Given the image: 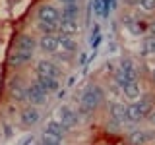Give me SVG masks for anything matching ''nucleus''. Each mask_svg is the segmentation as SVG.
<instances>
[{"instance_id":"nucleus-1","label":"nucleus","mask_w":155,"mask_h":145,"mask_svg":"<svg viewBox=\"0 0 155 145\" xmlns=\"http://www.w3.org/2000/svg\"><path fill=\"white\" fill-rule=\"evenodd\" d=\"M103 99H105V91L99 85L85 87L84 93L80 95V110H78V116L80 118H89L97 110V106L103 103Z\"/></svg>"},{"instance_id":"nucleus-2","label":"nucleus","mask_w":155,"mask_h":145,"mask_svg":"<svg viewBox=\"0 0 155 145\" xmlns=\"http://www.w3.org/2000/svg\"><path fill=\"white\" fill-rule=\"evenodd\" d=\"M128 108V120L130 122H142L143 118H147L153 110V97H143L140 101H134L132 105L126 106Z\"/></svg>"},{"instance_id":"nucleus-3","label":"nucleus","mask_w":155,"mask_h":145,"mask_svg":"<svg viewBox=\"0 0 155 145\" xmlns=\"http://www.w3.org/2000/svg\"><path fill=\"white\" fill-rule=\"evenodd\" d=\"M132 79H138V77H136L134 60L132 58H122L118 70H114V85H118L120 89H122V85H126Z\"/></svg>"},{"instance_id":"nucleus-4","label":"nucleus","mask_w":155,"mask_h":145,"mask_svg":"<svg viewBox=\"0 0 155 145\" xmlns=\"http://www.w3.org/2000/svg\"><path fill=\"white\" fill-rule=\"evenodd\" d=\"M56 122L66 130V134H70L72 130L80 124V116H78V112L72 106L62 105V106H58V110H56Z\"/></svg>"},{"instance_id":"nucleus-5","label":"nucleus","mask_w":155,"mask_h":145,"mask_svg":"<svg viewBox=\"0 0 155 145\" xmlns=\"http://www.w3.org/2000/svg\"><path fill=\"white\" fill-rule=\"evenodd\" d=\"M109 116H110V126L113 128H122L126 122H130L128 120V108L122 103H118V101H113L109 105Z\"/></svg>"},{"instance_id":"nucleus-6","label":"nucleus","mask_w":155,"mask_h":145,"mask_svg":"<svg viewBox=\"0 0 155 145\" xmlns=\"http://www.w3.org/2000/svg\"><path fill=\"white\" fill-rule=\"evenodd\" d=\"M122 25L128 29L134 37H142V35L147 33V21L140 19L138 16H134V14H124L122 16Z\"/></svg>"},{"instance_id":"nucleus-7","label":"nucleus","mask_w":155,"mask_h":145,"mask_svg":"<svg viewBox=\"0 0 155 145\" xmlns=\"http://www.w3.org/2000/svg\"><path fill=\"white\" fill-rule=\"evenodd\" d=\"M25 99H27L29 105L39 106V105H45L47 101H48V93L41 89V85H39L37 81H33L31 85L25 87Z\"/></svg>"},{"instance_id":"nucleus-8","label":"nucleus","mask_w":155,"mask_h":145,"mask_svg":"<svg viewBox=\"0 0 155 145\" xmlns=\"http://www.w3.org/2000/svg\"><path fill=\"white\" fill-rule=\"evenodd\" d=\"M39 23H58L60 21V10L54 4H41L37 8Z\"/></svg>"},{"instance_id":"nucleus-9","label":"nucleus","mask_w":155,"mask_h":145,"mask_svg":"<svg viewBox=\"0 0 155 145\" xmlns=\"http://www.w3.org/2000/svg\"><path fill=\"white\" fill-rule=\"evenodd\" d=\"M60 74H62V70L51 60H39L35 64V76H47V77L60 79Z\"/></svg>"},{"instance_id":"nucleus-10","label":"nucleus","mask_w":155,"mask_h":145,"mask_svg":"<svg viewBox=\"0 0 155 145\" xmlns=\"http://www.w3.org/2000/svg\"><path fill=\"white\" fill-rule=\"evenodd\" d=\"M39 120H41V114H39L37 106H33V105H27L25 108H21V112H19V122H21V126H25V128L35 126Z\"/></svg>"},{"instance_id":"nucleus-11","label":"nucleus","mask_w":155,"mask_h":145,"mask_svg":"<svg viewBox=\"0 0 155 145\" xmlns=\"http://www.w3.org/2000/svg\"><path fill=\"white\" fill-rule=\"evenodd\" d=\"M37 48V39L29 33H21L16 41V50H21V52H27V54H33Z\"/></svg>"},{"instance_id":"nucleus-12","label":"nucleus","mask_w":155,"mask_h":145,"mask_svg":"<svg viewBox=\"0 0 155 145\" xmlns=\"http://www.w3.org/2000/svg\"><path fill=\"white\" fill-rule=\"evenodd\" d=\"M10 97H12L14 103H23L25 99V85L21 83L19 77H12L10 79Z\"/></svg>"},{"instance_id":"nucleus-13","label":"nucleus","mask_w":155,"mask_h":145,"mask_svg":"<svg viewBox=\"0 0 155 145\" xmlns=\"http://www.w3.org/2000/svg\"><path fill=\"white\" fill-rule=\"evenodd\" d=\"M37 47L43 52H47V54H54V52L60 50L58 48V37L56 35H41V39L37 41Z\"/></svg>"},{"instance_id":"nucleus-14","label":"nucleus","mask_w":155,"mask_h":145,"mask_svg":"<svg viewBox=\"0 0 155 145\" xmlns=\"http://www.w3.org/2000/svg\"><path fill=\"white\" fill-rule=\"evenodd\" d=\"M78 31H80V23H78V19L60 18V21H58V33H62V35H70V37H74Z\"/></svg>"},{"instance_id":"nucleus-15","label":"nucleus","mask_w":155,"mask_h":145,"mask_svg":"<svg viewBox=\"0 0 155 145\" xmlns=\"http://www.w3.org/2000/svg\"><path fill=\"white\" fill-rule=\"evenodd\" d=\"M58 48H62V52H68V54H72V52L78 50V43L74 37L70 35H62V33H58Z\"/></svg>"},{"instance_id":"nucleus-16","label":"nucleus","mask_w":155,"mask_h":145,"mask_svg":"<svg viewBox=\"0 0 155 145\" xmlns=\"http://www.w3.org/2000/svg\"><path fill=\"white\" fill-rule=\"evenodd\" d=\"M43 132L48 134V135H52V137H56V139H60V141L66 137V130L62 128L56 120H48V122L45 124V130H43Z\"/></svg>"},{"instance_id":"nucleus-17","label":"nucleus","mask_w":155,"mask_h":145,"mask_svg":"<svg viewBox=\"0 0 155 145\" xmlns=\"http://www.w3.org/2000/svg\"><path fill=\"white\" fill-rule=\"evenodd\" d=\"M37 77V83L41 85L43 91H47V93H56L60 83H58V79L54 77H47V76H35Z\"/></svg>"},{"instance_id":"nucleus-18","label":"nucleus","mask_w":155,"mask_h":145,"mask_svg":"<svg viewBox=\"0 0 155 145\" xmlns=\"http://www.w3.org/2000/svg\"><path fill=\"white\" fill-rule=\"evenodd\" d=\"M31 58H33V54H27V52H21V50H14L12 54H10L8 62H10V66L19 68V66L27 64V62H31Z\"/></svg>"},{"instance_id":"nucleus-19","label":"nucleus","mask_w":155,"mask_h":145,"mask_svg":"<svg viewBox=\"0 0 155 145\" xmlns=\"http://www.w3.org/2000/svg\"><path fill=\"white\" fill-rule=\"evenodd\" d=\"M153 139V134L151 132H145V130H136V132L130 134V141L134 145H145L147 141Z\"/></svg>"},{"instance_id":"nucleus-20","label":"nucleus","mask_w":155,"mask_h":145,"mask_svg":"<svg viewBox=\"0 0 155 145\" xmlns=\"http://www.w3.org/2000/svg\"><path fill=\"white\" fill-rule=\"evenodd\" d=\"M122 93L126 99H140V83H138V79H132V81H128L126 85H122Z\"/></svg>"},{"instance_id":"nucleus-21","label":"nucleus","mask_w":155,"mask_h":145,"mask_svg":"<svg viewBox=\"0 0 155 145\" xmlns=\"http://www.w3.org/2000/svg\"><path fill=\"white\" fill-rule=\"evenodd\" d=\"M80 16V6L78 4H64L60 12V18H68V19H78Z\"/></svg>"},{"instance_id":"nucleus-22","label":"nucleus","mask_w":155,"mask_h":145,"mask_svg":"<svg viewBox=\"0 0 155 145\" xmlns=\"http://www.w3.org/2000/svg\"><path fill=\"white\" fill-rule=\"evenodd\" d=\"M155 54V37H145L142 43V56Z\"/></svg>"},{"instance_id":"nucleus-23","label":"nucleus","mask_w":155,"mask_h":145,"mask_svg":"<svg viewBox=\"0 0 155 145\" xmlns=\"http://www.w3.org/2000/svg\"><path fill=\"white\" fill-rule=\"evenodd\" d=\"M43 35H58V23H37Z\"/></svg>"},{"instance_id":"nucleus-24","label":"nucleus","mask_w":155,"mask_h":145,"mask_svg":"<svg viewBox=\"0 0 155 145\" xmlns=\"http://www.w3.org/2000/svg\"><path fill=\"white\" fill-rule=\"evenodd\" d=\"M136 8L143 12H155V0H136Z\"/></svg>"},{"instance_id":"nucleus-25","label":"nucleus","mask_w":155,"mask_h":145,"mask_svg":"<svg viewBox=\"0 0 155 145\" xmlns=\"http://www.w3.org/2000/svg\"><path fill=\"white\" fill-rule=\"evenodd\" d=\"M39 145H62V141L43 132V134H41V139H39Z\"/></svg>"},{"instance_id":"nucleus-26","label":"nucleus","mask_w":155,"mask_h":145,"mask_svg":"<svg viewBox=\"0 0 155 145\" xmlns=\"http://www.w3.org/2000/svg\"><path fill=\"white\" fill-rule=\"evenodd\" d=\"M147 37H155V19L147 21Z\"/></svg>"},{"instance_id":"nucleus-27","label":"nucleus","mask_w":155,"mask_h":145,"mask_svg":"<svg viewBox=\"0 0 155 145\" xmlns=\"http://www.w3.org/2000/svg\"><path fill=\"white\" fill-rule=\"evenodd\" d=\"M2 128H4V135H6V137H10V135H12V126H10L8 122H4Z\"/></svg>"},{"instance_id":"nucleus-28","label":"nucleus","mask_w":155,"mask_h":145,"mask_svg":"<svg viewBox=\"0 0 155 145\" xmlns=\"http://www.w3.org/2000/svg\"><path fill=\"white\" fill-rule=\"evenodd\" d=\"M33 139H35L33 135H25V137L21 139V143H19V145H33Z\"/></svg>"},{"instance_id":"nucleus-29","label":"nucleus","mask_w":155,"mask_h":145,"mask_svg":"<svg viewBox=\"0 0 155 145\" xmlns=\"http://www.w3.org/2000/svg\"><path fill=\"white\" fill-rule=\"evenodd\" d=\"M124 6H136V0H122Z\"/></svg>"},{"instance_id":"nucleus-30","label":"nucleus","mask_w":155,"mask_h":145,"mask_svg":"<svg viewBox=\"0 0 155 145\" xmlns=\"http://www.w3.org/2000/svg\"><path fill=\"white\" fill-rule=\"evenodd\" d=\"M149 120H151V124H155V108L151 110V114H149Z\"/></svg>"},{"instance_id":"nucleus-31","label":"nucleus","mask_w":155,"mask_h":145,"mask_svg":"<svg viewBox=\"0 0 155 145\" xmlns=\"http://www.w3.org/2000/svg\"><path fill=\"white\" fill-rule=\"evenodd\" d=\"M64 95H66V91H64V89L58 91V99H64Z\"/></svg>"},{"instance_id":"nucleus-32","label":"nucleus","mask_w":155,"mask_h":145,"mask_svg":"<svg viewBox=\"0 0 155 145\" xmlns=\"http://www.w3.org/2000/svg\"><path fill=\"white\" fill-rule=\"evenodd\" d=\"M151 77H153V81H155V70H153V72H151Z\"/></svg>"},{"instance_id":"nucleus-33","label":"nucleus","mask_w":155,"mask_h":145,"mask_svg":"<svg viewBox=\"0 0 155 145\" xmlns=\"http://www.w3.org/2000/svg\"><path fill=\"white\" fill-rule=\"evenodd\" d=\"M37 145H39V143H37Z\"/></svg>"}]
</instances>
